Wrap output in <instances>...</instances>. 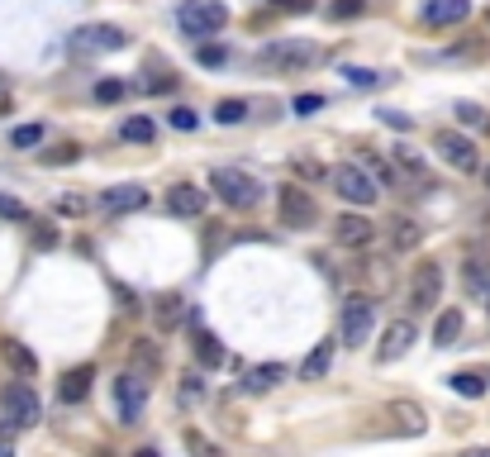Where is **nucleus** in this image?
<instances>
[{
  "label": "nucleus",
  "mask_w": 490,
  "mask_h": 457,
  "mask_svg": "<svg viewBox=\"0 0 490 457\" xmlns=\"http://www.w3.org/2000/svg\"><path fill=\"white\" fill-rule=\"evenodd\" d=\"M371 329H377V300L371 296H348L343 310H338V338H343V348H367Z\"/></svg>",
  "instance_id": "obj_1"
},
{
  "label": "nucleus",
  "mask_w": 490,
  "mask_h": 457,
  "mask_svg": "<svg viewBox=\"0 0 490 457\" xmlns=\"http://www.w3.org/2000/svg\"><path fill=\"white\" fill-rule=\"evenodd\" d=\"M177 24H181L186 39H214V33L229 24V5L224 0H186L177 10Z\"/></svg>",
  "instance_id": "obj_2"
},
{
  "label": "nucleus",
  "mask_w": 490,
  "mask_h": 457,
  "mask_svg": "<svg viewBox=\"0 0 490 457\" xmlns=\"http://www.w3.org/2000/svg\"><path fill=\"white\" fill-rule=\"evenodd\" d=\"M329 181H333V191L348 200V206H377V196H381V181L367 172L362 162H338L329 167Z\"/></svg>",
  "instance_id": "obj_3"
},
{
  "label": "nucleus",
  "mask_w": 490,
  "mask_h": 457,
  "mask_svg": "<svg viewBox=\"0 0 490 457\" xmlns=\"http://www.w3.org/2000/svg\"><path fill=\"white\" fill-rule=\"evenodd\" d=\"M210 191H219V200L233 206V210H252L262 200V181L239 172V167H214V172H210Z\"/></svg>",
  "instance_id": "obj_4"
},
{
  "label": "nucleus",
  "mask_w": 490,
  "mask_h": 457,
  "mask_svg": "<svg viewBox=\"0 0 490 457\" xmlns=\"http://www.w3.org/2000/svg\"><path fill=\"white\" fill-rule=\"evenodd\" d=\"M0 410H5L10 429H33L43 419V405H39V396H33L29 381H10L5 391H0Z\"/></svg>",
  "instance_id": "obj_5"
},
{
  "label": "nucleus",
  "mask_w": 490,
  "mask_h": 457,
  "mask_svg": "<svg viewBox=\"0 0 490 457\" xmlns=\"http://www.w3.org/2000/svg\"><path fill=\"white\" fill-rule=\"evenodd\" d=\"M438 296H443V267H438V262H419L414 277H410V291H404V305H410V315H429V310H438Z\"/></svg>",
  "instance_id": "obj_6"
},
{
  "label": "nucleus",
  "mask_w": 490,
  "mask_h": 457,
  "mask_svg": "<svg viewBox=\"0 0 490 457\" xmlns=\"http://www.w3.org/2000/svg\"><path fill=\"white\" fill-rule=\"evenodd\" d=\"M124 43H129V33L120 24H81L72 39H67L72 53H120Z\"/></svg>",
  "instance_id": "obj_7"
},
{
  "label": "nucleus",
  "mask_w": 490,
  "mask_h": 457,
  "mask_svg": "<svg viewBox=\"0 0 490 457\" xmlns=\"http://www.w3.org/2000/svg\"><path fill=\"white\" fill-rule=\"evenodd\" d=\"M433 152L443 158L452 172H481V158H476V143L467 139V133L458 129H438V139H433Z\"/></svg>",
  "instance_id": "obj_8"
},
{
  "label": "nucleus",
  "mask_w": 490,
  "mask_h": 457,
  "mask_svg": "<svg viewBox=\"0 0 490 457\" xmlns=\"http://www.w3.org/2000/svg\"><path fill=\"white\" fill-rule=\"evenodd\" d=\"M314 219H319L314 196L305 191V186H286V191H281V224L286 229H310Z\"/></svg>",
  "instance_id": "obj_9"
},
{
  "label": "nucleus",
  "mask_w": 490,
  "mask_h": 457,
  "mask_svg": "<svg viewBox=\"0 0 490 457\" xmlns=\"http://www.w3.org/2000/svg\"><path fill=\"white\" fill-rule=\"evenodd\" d=\"M114 405H120V425H139L143 405H148V381H139L133 371H124V377L114 381Z\"/></svg>",
  "instance_id": "obj_10"
},
{
  "label": "nucleus",
  "mask_w": 490,
  "mask_h": 457,
  "mask_svg": "<svg viewBox=\"0 0 490 457\" xmlns=\"http://www.w3.org/2000/svg\"><path fill=\"white\" fill-rule=\"evenodd\" d=\"M319 58V48L314 43H300V39H277V43H267L262 48V62H272V67H310Z\"/></svg>",
  "instance_id": "obj_11"
},
{
  "label": "nucleus",
  "mask_w": 490,
  "mask_h": 457,
  "mask_svg": "<svg viewBox=\"0 0 490 457\" xmlns=\"http://www.w3.org/2000/svg\"><path fill=\"white\" fill-rule=\"evenodd\" d=\"M100 215H133V210H143L148 206V191L143 186H133V181H124V186H110V191H100Z\"/></svg>",
  "instance_id": "obj_12"
},
{
  "label": "nucleus",
  "mask_w": 490,
  "mask_h": 457,
  "mask_svg": "<svg viewBox=\"0 0 490 457\" xmlns=\"http://www.w3.org/2000/svg\"><path fill=\"white\" fill-rule=\"evenodd\" d=\"M371 239H377L371 219H362V215H338L333 219V243L338 248H371Z\"/></svg>",
  "instance_id": "obj_13"
},
{
  "label": "nucleus",
  "mask_w": 490,
  "mask_h": 457,
  "mask_svg": "<svg viewBox=\"0 0 490 457\" xmlns=\"http://www.w3.org/2000/svg\"><path fill=\"white\" fill-rule=\"evenodd\" d=\"M414 319H395V324H386V334H381V348H377V358L381 362H395V358H404V352L414 348Z\"/></svg>",
  "instance_id": "obj_14"
},
{
  "label": "nucleus",
  "mask_w": 490,
  "mask_h": 457,
  "mask_svg": "<svg viewBox=\"0 0 490 457\" xmlns=\"http://www.w3.org/2000/svg\"><path fill=\"white\" fill-rule=\"evenodd\" d=\"M205 191L200 186H191V181H177L172 191H167V210H172L177 219H195V215H205Z\"/></svg>",
  "instance_id": "obj_15"
},
{
  "label": "nucleus",
  "mask_w": 490,
  "mask_h": 457,
  "mask_svg": "<svg viewBox=\"0 0 490 457\" xmlns=\"http://www.w3.org/2000/svg\"><path fill=\"white\" fill-rule=\"evenodd\" d=\"M471 14V0H424V20L433 29H448V24H462Z\"/></svg>",
  "instance_id": "obj_16"
},
{
  "label": "nucleus",
  "mask_w": 490,
  "mask_h": 457,
  "mask_svg": "<svg viewBox=\"0 0 490 457\" xmlns=\"http://www.w3.org/2000/svg\"><path fill=\"white\" fill-rule=\"evenodd\" d=\"M91 381H95V367H72L62 377V386H58V396H62V405H81L91 396Z\"/></svg>",
  "instance_id": "obj_17"
},
{
  "label": "nucleus",
  "mask_w": 490,
  "mask_h": 457,
  "mask_svg": "<svg viewBox=\"0 0 490 457\" xmlns=\"http://www.w3.org/2000/svg\"><path fill=\"white\" fill-rule=\"evenodd\" d=\"M281 381H286V367L281 362H262V367L243 371V391L248 396H262V391H272V386H281Z\"/></svg>",
  "instance_id": "obj_18"
},
{
  "label": "nucleus",
  "mask_w": 490,
  "mask_h": 457,
  "mask_svg": "<svg viewBox=\"0 0 490 457\" xmlns=\"http://www.w3.org/2000/svg\"><path fill=\"white\" fill-rule=\"evenodd\" d=\"M333 367V338H324V343H314V352L305 362H300V381H324Z\"/></svg>",
  "instance_id": "obj_19"
},
{
  "label": "nucleus",
  "mask_w": 490,
  "mask_h": 457,
  "mask_svg": "<svg viewBox=\"0 0 490 457\" xmlns=\"http://www.w3.org/2000/svg\"><path fill=\"white\" fill-rule=\"evenodd\" d=\"M448 386H452V391H458L462 400H481L485 386H490V377H485V371H452Z\"/></svg>",
  "instance_id": "obj_20"
},
{
  "label": "nucleus",
  "mask_w": 490,
  "mask_h": 457,
  "mask_svg": "<svg viewBox=\"0 0 490 457\" xmlns=\"http://www.w3.org/2000/svg\"><path fill=\"white\" fill-rule=\"evenodd\" d=\"M181 315H186V300H181L177 291L158 296V305H153V319H158V329H177V324H181Z\"/></svg>",
  "instance_id": "obj_21"
},
{
  "label": "nucleus",
  "mask_w": 490,
  "mask_h": 457,
  "mask_svg": "<svg viewBox=\"0 0 490 457\" xmlns=\"http://www.w3.org/2000/svg\"><path fill=\"white\" fill-rule=\"evenodd\" d=\"M0 352H5V362L20 371V377H33V371H39V358H33L20 338H5V343H0Z\"/></svg>",
  "instance_id": "obj_22"
},
{
  "label": "nucleus",
  "mask_w": 490,
  "mask_h": 457,
  "mask_svg": "<svg viewBox=\"0 0 490 457\" xmlns=\"http://www.w3.org/2000/svg\"><path fill=\"white\" fill-rule=\"evenodd\" d=\"M462 324H467L462 310H443V315H438V324H433V343L452 348V343H458V334H462Z\"/></svg>",
  "instance_id": "obj_23"
},
{
  "label": "nucleus",
  "mask_w": 490,
  "mask_h": 457,
  "mask_svg": "<svg viewBox=\"0 0 490 457\" xmlns=\"http://www.w3.org/2000/svg\"><path fill=\"white\" fill-rule=\"evenodd\" d=\"M195 358H200V367H224V343H219L214 334H205V329H195Z\"/></svg>",
  "instance_id": "obj_24"
},
{
  "label": "nucleus",
  "mask_w": 490,
  "mask_h": 457,
  "mask_svg": "<svg viewBox=\"0 0 490 457\" xmlns=\"http://www.w3.org/2000/svg\"><path fill=\"white\" fill-rule=\"evenodd\" d=\"M120 133H124L129 143H153L158 139V124L148 120V114H129V120L120 124Z\"/></svg>",
  "instance_id": "obj_25"
},
{
  "label": "nucleus",
  "mask_w": 490,
  "mask_h": 457,
  "mask_svg": "<svg viewBox=\"0 0 490 457\" xmlns=\"http://www.w3.org/2000/svg\"><path fill=\"white\" fill-rule=\"evenodd\" d=\"M391 415L400 419V429L424 434V410H419V405H410V400H395V405H391Z\"/></svg>",
  "instance_id": "obj_26"
},
{
  "label": "nucleus",
  "mask_w": 490,
  "mask_h": 457,
  "mask_svg": "<svg viewBox=\"0 0 490 457\" xmlns=\"http://www.w3.org/2000/svg\"><path fill=\"white\" fill-rule=\"evenodd\" d=\"M214 120H219V124H243V120H248V100H239V96L219 100V105H214Z\"/></svg>",
  "instance_id": "obj_27"
},
{
  "label": "nucleus",
  "mask_w": 490,
  "mask_h": 457,
  "mask_svg": "<svg viewBox=\"0 0 490 457\" xmlns=\"http://www.w3.org/2000/svg\"><path fill=\"white\" fill-rule=\"evenodd\" d=\"M195 62L214 72V67H224V62H229V48H224V43H200V48H195Z\"/></svg>",
  "instance_id": "obj_28"
},
{
  "label": "nucleus",
  "mask_w": 490,
  "mask_h": 457,
  "mask_svg": "<svg viewBox=\"0 0 490 457\" xmlns=\"http://www.w3.org/2000/svg\"><path fill=\"white\" fill-rule=\"evenodd\" d=\"M77 158H81V148H77V143H58V148H48V152H43V162H48V167H72Z\"/></svg>",
  "instance_id": "obj_29"
},
{
  "label": "nucleus",
  "mask_w": 490,
  "mask_h": 457,
  "mask_svg": "<svg viewBox=\"0 0 490 457\" xmlns=\"http://www.w3.org/2000/svg\"><path fill=\"white\" fill-rule=\"evenodd\" d=\"M0 219H14V224H29V206H24V200H14V196H5V191H0Z\"/></svg>",
  "instance_id": "obj_30"
},
{
  "label": "nucleus",
  "mask_w": 490,
  "mask_h": 457,
  "mask_svg": "<svg viewBox=\"0 0 490 457\" xmlns=\"http://www.w3.org/2000/svg\"><path fill=\"white\" fill-rule=\"evenodd\" d=\"M458 120H462L467 129H490V114H485L481 105H471V100H462V105H458Z\"/></svg>",
  "instance_id": "obj_31"
},
{
  "label": "nucleus",
  "mask_w": 490,
  "mask_h": 457,
  "mask_svg": "<svg viewBox=\"0 0 490 457\" xmlns=\"http://www.w3.org/2000/svg\"><path fill=\"white\" fill-rule=\"evenodd\" d=\"M358 14H367V0H333L329 5V20H358Z\"/></svg>",
  "instance_id": "obj_32"
},
{
  "label": "nucleus",
  "mask_w": 490,
  "mask_h": 457,
  "mask_svg": "<svg viewBox=\"0 0 490 457\" xmlns=\"http://www.w3.org/2000/svg\"><path fill=\"white\" fill-rule=\"evenodd\" d=\"M167 124H172V129H177V133H191V129H195V124H200V114H195V110H191V105H177V110H172V114H167Z\"/></svg>",
  "instance_id": "obj_33"
},
{
  "label": "nucleus",
  "mask_w": 490,
  "mask_h": 457,
  "mask_svg": "<svg viewBox=\"0 0 490 457\" xmlns=\"http://www.w3.org/2000/svg\"><path fill=\"white\" fill-rule=\"evenodd\" d=\"M39 139H43V124H20V129L10 133L14 148H39Z\"/></svg>",
  "instance_id": "obj_34"
},
{
  "label": "nucleus",
  "mask_w": 490,
  "mask_h": 457,
  "mask_svg": "<svg viewBox=\"0 0 490 457\" xmlns=\"http://www.w3.org/2000/svg\"><path fill=\"white\" fill-rule=\"evenodd\" d=\"M343 77L352 81V87H381V72H367V67H343Z\"/></svg>",
  "instance_id": "obj_35"
},
{
  "label": "nucleus",
  "mask_w": 490,
  "mask_h": 457,
  "mask_svg": "<svg viewBox=\"0 0 490 457\" xmlns=\"http://www.w3.org/2000/svg\"><path fill=\"white\" fill-rule=\"evenodd\" d=\"M362 167H367V172L381 181V191H386V186H395V172H391V167H386L381 158H362Z\"/></svg>",
  "instance_id": "obj_36"
},
{
  "label": "nucleus",
  "mask_w": 490,
  "mask_h": 457,
  "mask_svg": "<svg viewBox=\"0 0 490 457\" xmlns=\"http://www.w3.org/2000/svg\"><path fill=\"white\" fill-rule=\"evenodd\" d=\"M124 96V81H95V100H120Z\"/></svg>",
  "instance_id": "obj_37"
},
{
  "label": "nucleus",
  "mask_w": 490,
  "mask_h": 457,
  "mask_svg": "<svg viewBox=\"0 0 490 457\" xmlns=\"http://www.w3.org/2000/svg\"><path fill=\"white\" fill-rule=\"evenodd\" d=\"M58 215H72V219L86 215V200H81V196H62V200H58Z\"/></svg>",
  "instance_id": "obj_38"
},
{
  "label": "nucleus",
  "mask_w": 490,
  "mask_h": 457,
  "mask_svg": "<svg viewBox=\"0 0 490 457\" xmlns=\"http://www.w3.org/2000/svg\"><path fill=\"white\" fill-rule=\"evenodd\" d=\"M395 229H400V233H395V243H400V248H414V243H419V224H404V219H400Z\"/></svg>",
  "instance_id": "obj_39"
},
{
  "label": "nucleus",
  "mask_w": 490,
  "mask_h": 457,
  "mask_svg": "<svg viewBox=\"0 0 490 457\" xmlns=\"http://www.w3.org/2000/svg\"><path fill=\"white\" fill-rule=\"evenodd\" d=\"M33 243H39V248H53V243H58V229H53V224H33Z\"/></svg>",
  "instance_id": "obj_40"
},
{
  "label": "nucleus",
  "mask_w": 490,
  "mask_h": 457,
  "mask_svg": "<svg viewBox=\"0 0 490 457\" xmlns=\"http://www.w3.org/2000/svg\"><path fill=\"white\" fill-rule=\"evenodd\" d=\"M319 105H324V96H295V114H310Z\"/></svg>",
  "instance_id": "obj_41"
},
{
  "label": "nucleus",
  "mask_w": 490,
  "mask_h": 457,
  "mask_svg": "<svg viewBox=\"0 0 490 457\" xmlns=\"http://www.w3.org/2000/svg\"><path fill=\"white\" fill-rule=\"evenodd\" d=\"M381 120H386V124H391V129H410V120H404V114H400V110H381Z\"/></svg>",
  "instance_id": "obj_42"
},
{
  "label": "nucleus",
  "mask_w": 490,
  "mask_h": 457,
  "mask_svg": "<svg viewBox=\"0 0 490 457\" xmlns=\"http://www.w3.org/2000/svg\"><path fill=\"white\" fill-rule=\"evenodd\" d=\"M272 10H305V0H267Z\"/></svg>",
  "instance_id": "obj_43"
},
{
  "label": "nucleus",
  "mask_w": 490,
  "mask_h": 457,
  "mask_svg": "<svg viewBox=\"0 0 490 457\" xmlns=\"http://www.w3.org/2000/svg\"><path fill=\"white\" fill-rule=\"evenodd\" d=\"M481 181H485V191H490V162L481 167Z\"/></svg>",
  "instance_id": "obj_44"
},
{
  "label": "nucleus",
  "mask_w": 490,
  "mask_h": 457,
  "mask_svg": "<svg viewBox=\"0 0 490 457\" xmlns=\"http://www.w3.org/2000/svg\"><path fill=\"white\" fill-rule=\"evenodd\" d=\"M485 310H490V281H485Z\"/></svg>",
  "instance_id": "obj_45"
},
{
  "label": "nucleus",
  "mask_w": 490,
  "mask_h": 457,
  "mask_svg": "<svg viewBox=\"0 0 490 457\" xmlns=\"http://www.w3.org/2000/svg\"><path fill=\"white\" fill-rule=\"evenodd\" d=\"M485 24H490V5H485Z\"/></svg>",
  "instance_id": "obj_46"
}]
</instances>
